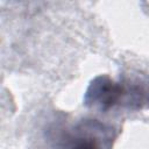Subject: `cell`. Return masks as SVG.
<instances>
[{
    "label": "cell",
    "mask_w": 149,
    "mask_h": 149,
    "mask_svg": "<svg viewBox=\"0 0 149 149\" xmlns=\"http://www.w3.org/2000/svg\"><path fill=\"white\" fill-rule=\"evenodd\" d=\"M84 105L107 112L116 106L129 109L149 108V87L140 83L116 81L107 74L94 77L85 93Z\"/></svg>",
    "instance_id": "obj_1"
},
{
    "label": "cell",
    "mask_w": 149,
    "mask_h": 149,
    "mask_svg": "<svg viewBox=\"0 0 149 149\" xmlns=\"http://www.w3.org/2000/svg\"><path fill=\"white\" fill-rule=\"evenodd\" d=\"M116 130L94 119H83L58 129L54 149H112Z\"/></svg>",
    "instance_id": "obj_2"
}]
</instances>
